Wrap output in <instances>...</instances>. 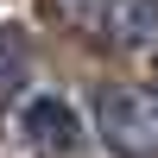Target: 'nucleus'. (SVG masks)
Wrapping results in <instances>:
<instances>
[{"label": "nucleus", "instance_id": "f257e3e1", "mask_svg": "<svg viewBox=\"0 0 158 158\" xmlns=\"http://www.w3.org/2000/svg\"><path fill=\"white\" fill-rule=\"evenodd\" d=\"M51 6L114 51H158V0H51Z\"/></svg>", "mask_w": 158, "mask_h": 158}, {"label": "nucleus", "instance_id": "f03ea898", "mask_svg": "<svg viewBox=\"0 0 158 158\" xmlns=\"http://www.w3.org/2000/svg\"><path fill=\"white\" fill-rule=\"evenodd\" d=\"M95 133L120 158H158V89H95Z\"/></svg>", "mask_w": 158, "mask_h": 158}, {"label": "nucleus", "instance_id": "7ed1b4c3", "mask_svg": "<svg viewBox=\"0 0 158 158\" xmlns=\"http://www.w3.org/2000/svg\"><path fill=\"white\" fill-rule=\"evenodd\" d=\"M19 133H25V146H32V152L63 158V152H76V139H82V120L70 114V101L38 95V101H25V108H19Z\"/></svg>", "mask_w": 158, "mask_h": 158}, {"label": "nucleus", "instance_id": "20e7f679", "mask_svg": "<svg viewBox=\"0 0 158 158\" xmlns=\"http://www.w3.org/2000/svg\"><path fill=\"white\" fill-rule=\"evenodd\" d=\"M25 82V32L0 25V101H13Z\"/></svg>", "mask_w": 158, "mask_h": 158}]
</instances>
